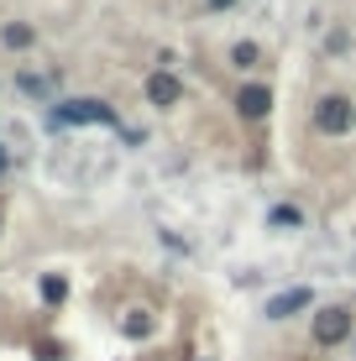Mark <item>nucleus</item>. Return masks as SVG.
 Segmentation results:
<instances>
[{
  "mask_svg": "<svg viewBox=\"0 0 356 361\" xmlns=\"http://www.w3.org/2000/svg\"><path fill=\"white\" fill-rule=\"evenodd\" d=\"M53 126H116V110L105 105V99H68V105H58Z\"/></svg>",
  "mask_w": 356,
  "mask_h": 361,
  "instance_id": "obj_1",
  "label": "nucleus"
},
{
  "mask_svg": "<svg viewBox=\"0 0 356 361\" xmlns=\"http://www.w3.org/2000/svg\"><path fill=\"white\" fill-rule=\"evenodd\" d=\"M356 126V105L346 94H325L320 105H314V131H325V136H346Z\"/></svg>",
  "mask_w": 356,
  "mask_h": 361,
  "instance_id": "obj_2",
  "label": "nucleus"
},
{
  "mask_svg": "<svg viewBox=\"0 0 356 361\" xmlns=\"http://www.w3.org/2000/svg\"><path fill=\"white\" fill-rule=\"evenodd\" d=\"M351 335V309L346 304H330L314 314V345H340Z\"/></svg>",
  "mask_w": 356,
  "mask_h": 361,
  "instance_id": "obj_3",
  "label": "nucleus"
},
{
  "mask_svg": "<svg viewBox=\"0 0 356 361\" xmlns=\"http://www.w3.org/2000/svg\"><path fill=\"white\" fill-rule=\"evenodd\" d=\"M267 110H273V90H267V84H247V90L236 94L241 121H267Z\"/></svg>",
  "mask_w": 356,
  "mask_h": 361,
  "instance_id": "obj_4",
  "label": "nucleus"
},
{
  "mask_svg": "<svg viewBox=\"0 0 356 361\" xmlns=\"http://www.w3.org/2000/svg\"><path fill=\"white\" fill-rule=\"evenodd\" d=\"M309 304H314L309 288H288V293H273V298H267L262 314H267V319H288V314H299V309H309Z\"/></svg>",
  "mask_w": 356,
  "mask_h": 361,
  "instance_id": "obj_5",
  "label": "nucleus"
},
{
  "mask_svg": "<svg viewBox=\"0 0 356 361\" xmlns=\"http://www.w3.org/2000/svg\"><path fill=\"white\" fill-rule=\"evenodd\" d=\"M147 99H152V105H163V110H168V105H178V99H183V84H178L173 73L163 68V73H152V79H147Z\"/></svg>",
  "mask_w": 356,
  "mask_h": 361,
  "instance_id": "obj_6",
  "label": "nucleus"
},
{
  "mask_svg": "<svg viewBox=\"0 0 356 361\" xmlns=\"http://www.w3.org/2000/svg\"><path fill=\"white\" fill-rule=\"evenodd\" d=\"M267 226L273 231H293V226H304V209L299 204H273L267 209Z\"/></svg>",
  "mask_w": 356,
  "mask_h": 361,
  "instance_id": "obj_7",
  "label": "nucleus"
},
{
  "mask_svg": "<svg viewBox=\"0 0 356 361\" xmlns=\"http://www.w3.org/2000/svg\"><path fill=\"white\" fill-rule=\"evenodd\" d=\"M42 298H47V304H63V298H68V283L47 272V278H42Z\"/></svg>",
  "mask_w": 356,
  "mask_h": 361,
  "instance_id": "obj_8",
  "label": "nucleus"
},
{
  "mask_svg": "<svg viewBox=\"0 0 356 361\" xmlns=\"http://www.w3.org/2000/svg\"><path fill=\"white\" fill-rule=\"evenodd\" d=\"M257 58H262V53H257V42H236V47H231V63H236V68H252Z\"/></svg>",
  "mask_w": 356,
  "mask_h": 361,
  "instance_id": "obj_9",
  "label": "nucleus"
},
{
  "mask_svg": "<svg viewBox=\"0 0 356 361\" xmlns=\"http://www.w3.org/2000/svg\"><path fill=\"white\" fill-rule=\"evenodd\" d=\"M0 37H6V47H32V27H16V21H11Z\"/></svg>",
  "mask_w": 356,
  "mask_h": 361,
  "instance_id": "obj_10",
  "label": "nucleus"
},
{
  "mask_svg": "<svg viewBox=\"0 0 356 361\" xmlns=\"http://www.w3.org/2000/svg\"><path fill=\"white\" fill-rule=\"evenodd\" d=\"M21 90H27V94H37V99H42V94H47V79H37V73H21Z\"/></svg>",
  "mask_w": 356,
  "mask_h": 361,
  "instance_id": "obj_11",
  "label": "nucleus"
},
{
  "mask_svg": "<svg viewBox=\"0 0 356 361\" xmlns=\"http://www.w3.org/2000/svg\"><path fill=\"white\" fill-rule=\"evenodd\" d=\"M147 330H152V319H147V314H131L126 319V335H147Z\"/></svg>",
  "mask_w": 356,
  "mask_h": 361,
  "instance_id": "obj_12",
  "label": "nucleus"
},
{
  "mask_svg": "<svg viewBox=\"0 0 356 361\" xmlns=\"http://www.w3.org/2000/svg\"><path fill=\"white\" fill-rule=\"evenodd\" d=\"M236 0H204V11H231Z\"/></svg>",
  "mask_w": 356,
  "mask_h": 361,
  "instance_id": "obj_13",
  "label": "nucleus"
},
{
  "mask_svg": "<svg viewBox=\"0 0 356 361\" xmlns=\"http://www.w3.org/2000/svg\"><path fill=\"white\" fill-rule=\"evenodd\" d=\"M6 163H11V157H6V147H0V173H6Z\"/></svg>",
  "mask_w": 356,
  "mask_h": 361,
  "instance_id": "obj_14",
  "label": "nucleus"
}]
</instances>
